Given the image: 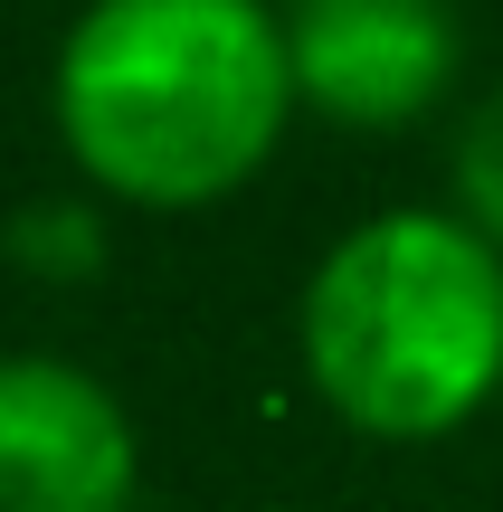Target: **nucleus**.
Wrapping results in <instances>:
<instances>
[{
    "label": "nucleus",
    "instance_id": "1",
    "mask_svg": "<svg viewBox=\"0 0 503 512\" xmlns=\"http://www.w3.org/2000/svg\"><path fill=\"white\" fill-rule=\"evenodd\" d=\"M48 105L86 181L133 209H209L295 124L285 19L257 0H105L57 38Z\"/></svg>",
    "mask_w": 503,
    "mask_h": 512
},
{
    "label": "nucleus",
    "instance_id": "2",
    "mask_svg": "<svg viewBox=\"0 0 503 512\" xmlns=\"http://www.w3.org/2000/svg\"><path fill=\"white\" fill-rule=\"evenodd\" d=\"M295 361L352 437H456L503 389V256L456 209H371L304 275Z\"/></svg>",
    "mask_w": 503,
    "mask_h": 512
},
{
    "label": "nucleus",
    "instance_id": "3",
    "mask_svg": "<svg viewBox=\"0 0 503 512\" xmlns=\"http://www.w3.org/2000/svg\"><path fill=\"white\" fill-rule=\"evenodd\" d=\"M133 475V418L86 361L0 351V512H124Z\"/></svg>",
    "mask_w": 503,
    "mask_h": 512
},
{
    "label": "nucleus",
    "instance_id": "4",
    "mask_svg": "<svg viewBox=\"0 0 503 512\" xmlns=\"http://www.w3.org/2000/svg\"><path fill=\"white\" fill-rule=\"evenodd\" d=\"M295 105L352 133H399L428 105H447L466 67V29L428 0H304L285 19Z\"/></svg>",
    "mask_w": 503,
    "mask_h": 512
},
{
    "label": "nucleus",
    "instance_id": "5",
    "mask_svg": "<svg viewBox=\"0 0 503 512\" xmlns=\"http://www.w3.org/2000/svg\"><path fill=\"white\" fill-rule=\"evenodd\" d=\"M447 190H456V219L475 228L494 256H503V76L466 105V124H456V152H447Z\"/></svg>",
    "mask_w": 503,
    "mask_h": 512
},
{
    "label": "nucleus",
    "instance_id": "6",
    "mask_svg": "<svg viewBox=\"0 0 503 512\" xmlns=\"http://www.w3.org/2000/svg\"><path fill=\"white\" fill-rule=\"evenodd\" d=\"M10 256L38 275H95L105 266V219L86 200H29L10 219Z\"/></svg>",
    "mask_w": 503,
    "mask_h": 512
}]
</instances>
